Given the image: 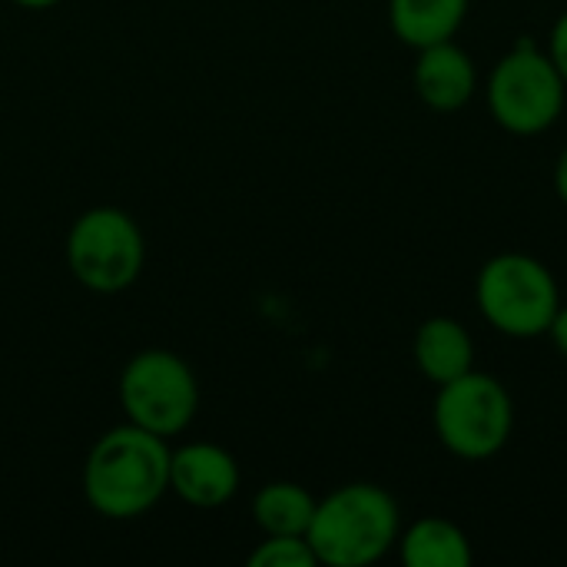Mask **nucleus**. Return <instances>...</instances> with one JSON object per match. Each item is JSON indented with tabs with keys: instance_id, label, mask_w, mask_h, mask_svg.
I'll return each instance as SVG.
<instances>
[{
	"instance_id": "f257e3e1",
	"label": "nucleus",
	"mask_w": 567,
	"mask_h": 567,
	"mask_svg": "<svg viewBox=\"0 0 567 567\" xmlns=\"http://www.w3.org/2000/svg\"><path fill=\"white\" fill-rule=\"evenodd\" d=\"M169 439L133 422L103 432L83 462V498L106 522L150 515L169 495Z\"/></svg>"
},
{
	"instance_id": "f03ea898",
	"label": "nucleus",
	"mask_w": 567,
	"mask_h": 567,
	"mask_svg": "<svg viewBox=\"0 0 567 567\" xmlns=\"http://www.w3.org/2000/svg\"><path fill=\"white\" fill-rule=\"evenodd\" d=\"M402 535L399 502L375 482H349L316 502L309 545L326 567H369L395 551Z\"/></svg>"
},
{
	"instance_id": "7ed1b4c3",
	"label": "nucleus",
	"mask_w": 567,
	"mask_h": 567,
	"mask_svg": "<svg viewBox=\"0 0 567 567\" xmlns=\"http://www.w3.org/2000/svg\"><path fill=\"white\" fill-rule=\"evenodd\" d=\"M475 306L498 336L528 342L548 336L561 306V289L542 259L508 249L478 269Z\"/></svg>"
},
{
	"instance_id": "20e7f679",
	"label": "nucleus",
	"mask_w": 567,
	"mask_h": 567,
	"mask_svg": "<svg viewBox=\"0 0 567 567\" xmlns=\"http://www.w3.org/2000/svg\"><path fill=\"white\" fill-rule=\"evenodd\" d=\"M432 429L442 449L462 462L495 458L515 432V402L502 379L465 372L435 392Z\"/></svg>"
},
{
	"instance_id": "39448f33",
	"label": "nucleus",
	"mask_w": 567,
	"mask_h": 567,
	"mask_svg": "<svg viewBox=\"0 0 567 567\" xmlns=\"http://www.w3.org/2000/svg\"><path fill=\"white\" fill-rule=\"evenodd\" d=\"M567 83L535 37H522L485 83L492 120L512 136H538L565 113Z\"/></svg>"
},
{
	"instance_id": "423d86ee",
	"label": "nucleus",
	"mask_w": 567,
	"mask_h": 567,
	"mask_svg": "<svg viewBox=\"0 0 567 567\" xmlns=\"http://www.w3.org/2000/svg\"><path fill=\"white\" fill-rule=\"evenodd\" d=\"M63 256L76 286L96 296H116L140 279L146 239L126 209L90 206L70 223Z\"/></svg>"
},
{
	"instance_id": "0eeeda50",
	"label": "nucleus",
	"mask_w": 567,
	"mask_h": 567,
	"mask_svg": "<svg viewBox=\"0 0 567 567\" xmlns=\"http://www.w3.org/2000/svg\"><path fill=\"white\" fill-rule=\"evenodd\" d=\"M116 399L126 422L159 439H176L196 422L199 382L183 355L169 349H143L123 365Z\"/></svg>"
},
{
	"instance_id": "6e6552de",
	"label": "nucleus",
	"mask_w": 567,
	"mask_h": 567,
	"mask_svg": "<svg viewBox=\"0 0 567 567\" xmlns=\"http://www.w3.org/2000/svg\"><path fill=\"white\" fill-rule=\"evenodd\" d=\"M243 485L239 462L216 442H186L169 452V495L189 508H223Z\"/></svg>"
},
{
	"instance_id": "1a4fd4ad",
	"label": "nucleus",
	"mask_w": 567,
	"mask_h": 567,
	"mask_svg": "<svg viewBox=\"0 0 567 567\" xmlns=\"http://www.w3.org/2000/svg\"><path fill=\"white\" fill-rule=\"evenodd\" d=\"M412 86L429 110L455 113L472 103L478 90V70L475 60L455 40H442L419 50V60L412 66Z\"/></svg>"
},
{
	"instance_id": "9d476101",
	"label": "nucleus",
	"mask_w": 567,
	"mask_h": 567,
	"mask_svg": "<svg viewBox=\"0 0 567 567\" xmlns=\"http://www.w3.org/2000/svg\"><path fill=\"white\" fill-rule=\"evenodd\" d=\"M415 369L439 389L475 369V339L452 316H432L415 329L412 339Z\"/></svg>"
},
{
	"instance_id": "9b49d317",
	"label": "nucleus",
	"mask_w": 567,
	"mask_h": 567,
	"mask_svg": "<svg viewBox=\"0 0 567 567\" xmlns=\"http://www.w3.org/2000/svg\"><path fill=\"white\" fill-rule=\"evenodd\" d=\"M395 551L405 567H472L475 561L465 528L442 515H422L402 528Z\"/></svg>"
},
{
	"instance_id": "f8f14e48",
	"label": "nucleus",
	"mask_w": 567,
	"mask_h": 567,
	"mask_svg": "<svg viewBox=\"0 0 567 567\" xmlns=\"http://www.w3.org/2000/svg\"><path fill=\"white\" fill-rule=\"evenodd\" d=\"M472 0H389V27L399 43L422 50L442 40H455L468 17Z\"/></svg>"
},
{
	"instance_id": "ddd939ff",
	"label": "nucleus",
	"mask_w": 567,
	"mask_h": 567,
	"mask_svg": "<svg viewBox=\"0 0 567 567\" xmlns=\"http://www.w3.org/2000/svg\"><path fill=\"white\" fill-rule=\"evenodd\" d=\"M316 495L299 482H269L252 495V522L262 535H306L316 515Z\"/></svg>"
},
{
	"instance_id": "4468645a",
	"label": "nucleus",
	"mask_w": 567,
	"mask_h": 567,
	"mask_svg": "<svg viewBox=\"0 0 567 567\" xmlns=\"http://www.w3.org/2000/svg\"><path fill=\"white\" fill-rule=\"evenodd\" d=\"M316 551L306 535H262L252 548L249 567H316Z\"/></svg>"
},
{
	"instance_id": "2eb2a0df",
	"label": "nucleus",
	"mask_w": 567,
	"mask_h": 567,
	"mask_svg": "<svg viewBox=\"0 0 567 567\" xmlns=\"http://www.w3.org/2000/svg\"><path fill=\"white\" fill-rule=\"evenodd\" d=\"M548 56H551V63L558 66V73L565 76L567 83V10L555 20V27L548 33Z\"/></svg>"
},
{
	"instance_id": "dca6fc26",
	"label": "nucleus",
	"mask_w": 567,
	"mask_h": 567,
	"mask_svg": "<svg viewBox=\"0 0 567 567\" xmlns=\"http://www.w3.org/2000/svg\"><path fill=\"white\" fill-rule=\"evenodd\" d=\"M548 339L555 342V349L561 352L567 359V306L561 302L558 306V312H555V322H551V329H548Z\"/></svg>"
},
{
	"instance_id": "f3484780",
	"label": "nucleus",
	"mask_w": 567,
	"mask_h": 567,
	"mask_svg": "<svg viewBox=\"0 0 567 567\" xmlns=\"http://www.w3.org/2000/svg\"><path fill=\"white\" fill-rule=\"evenodd\" d=\"M555 193H558V199L567 206V146L561 150L558 163H555Z\"/></svg>"
},
{
	"instance_id": "a211bd4d",
	"label": "nucleus",
	"mask_w": 567,
	"mask_h": 567,
	"mask_svg": "<svg viewBox=\"0 0 567 567\" xmlns=\"http://www.w3.org/2000/svg\"><path fill=\"white\" fill-rule=\"evenodd\" d=\"M10 3H17V7H23V10H53L60 0H10Z\"/></svg>"
}]
</instances>
